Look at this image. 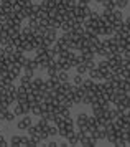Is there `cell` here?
<instances>
[{
  "mask_svg": "<svg viewBox=\"0 0 130 147\" xmlns=\"http://www.w3.org/2000/svg\"><path fill=\"white\" fill-rule=\"evenodd\" d=\"M74 12V15L76 17H82V18H86V17H89L91 15V12H92V8L89 7V3H86V5H76V8L72 10Z\"/></svg>",
  "mask_w": 130,
  "mask_h": 147,
  "instance_id": "obj_1",
  "label": "cell"
},
{
  "mask_svg": "<svg viewBox=\"0 0 130 147\" xmlns=\"http://www.w3.org/2000/svg\"><path fill=\"white\" fill-rule=\"evenodd\" d=\"M21 69H23V68H21V65H18L17 61H13V63H10V65H8V69H7V71H8V74H10L12 78H15V80H17V78H20V74H21Z\"/></svg>",
  "mask_w": 130,
  "mask_h": 147,
  "instance_id": "obj_2",
  "label": "cell"
},
{
  "mask_svg": "<svg viewBox=\"0 0 130 147\" xmlns=\"http://www.w3.org/2000/svg\"><path fill=\"white\" fill-rule=\"evenodd\" d=\"M30 126H31V117H30V114H23L21 119H18V122H17V127H18L20 131H26Z\"/></svg>",
  "mask_w": 130,
  "mask_h": 147,
  "instance_id": "obj_3",
  "label": "cell"
},
{
  "mask_svg": "<svg viewBox=\"0 0 130 147\" xmlns=\"http://www.w3.org/2000/svg\"><path fill=\"white\" fill-rule=\"evenodd\" d=\"M45 40L50 43V45H53L54 41H56V38H58V30H54V28H51V27H48L46 28V32H45Z\"/></svg>",
  "mask_w": 130,
  "mask_h": 147,
  "instance_id": "obj_4",
  "label": "cell"
},
{
  "mask_svg": "<svg viewBox=\"0 0 130 147\" xmlns=\"http://www.w3.org/2000/svg\"><path fill=\"white\" fill-rule=\"evenodd\" d=\"M97 142L99 140L96 137H92V136H82L79 139V144L84 146V147H94V146H97Z\"/></svg>",
  "mask_w": 130,
  "mask_h": 147,
  "instance_id": "obj_5",
  "label": "cell"
},
{
  "mask_svg": "<svg viewBox=\"0 0 130 147\" xmlns=\"http://www.w3.org/2000/svg\"><path fill=\"white\" fill-rule=\"evenodd\" d=\"M97 68H99V71L102 73V80H104L105 76L111 73V69H109V61L105 60V58H104V60H101L97 63Z\"/></svg>",
  "mask_w": 130,
  "mask_h": 147,
  "instance_id": "obj_6",
  "label": "cell"
},
{
  "mask_svg": "<svg viewBox=\"0 0 130 147\" xmlns=\"http://www.w3.org/2000/svg\"><path fill=\"white\" fill-rule=\"evenodd\" d=\"M87 117H89V114H86L84 111H81V113L76 116V121H74V126L76 127H81V126H86L87 124Z\"/></svg>",
  "mask_w": 130,
  "mask_h": 147,
  "instance_id": "obj_7",
  "label": "cell"
},
{
  "mask_svg": "<svg viewBox=\"0 0 130 147\" xmlns=\"http://www.w3.org/2000/svg\"><path fill=\"white\" fill-rule=\"evenodd\" d=\"M87 73H89V78H91V80H94V81H101V80H102V73L99 71L97 66L92 68V69H89Z\"/></svg>",
  "mask_w": 130,
  "mask_h": 147,
  "instance_id": "obj_8",
  "label": "cell"
},
{
  "mask_svg": "<svg viewBox=\"0 0 130 147\" xmlns=\"http://www.w3.org/2000/svg\"><path fill=\"white\" fill-rule=\"evenodd\" d=\"M56 78H58L61 83H66V81H71L69 78V71H64V69H59L58 74H56Z\"/></svg>",
  "mask_w": 130,
  "mask_h": 147,
  "instance_id": "obj_9",
  "label": "cell"
},
{
  "mask_svg": "<svg viewBox=\"0 0 130 147\" xmlns=\"http://www.w3.org/2000/svg\"><path fill=\"white\" fill-rule=\"evenodd\" d=\"M31 80L33 78H30V76H26V74H21L20 76V84L21 86H25L28 91H30V84H31Z\"/></svg>",
  "mask_w": 130,
  "mask_h": 147,
  "instance_id": "obj_10",
  "label": "cell"
},
{
  "mask_svg": "<svg viewBox=\"0 0 130 147\" xmlns=\"http://www.w3.org/2000/svg\"><path fill=\"white\" fill-rule=\"evenodd\" d=\"M61 2H63V5H64L66 10H74L76 5H78V2H76V0H61Z\"/></svg>",
  "mask_w": 130,
  "mask_h": 147,
  "instance_id": "obj_11",
  "label": "cell"
},
{
  "mask_svg": "<svg viewBox=\"0 0 130 147\" xmlns=\"http://www.w3.org/2000/svg\"><path fill=\"white\" fill-rule=\"evenodd\" d=\"M76 73H79V74H82V76H84L86 73H87V66H86V63L84 61H81V63H78V65H76Z\"/></svg>",
  "mask_w": 130,
  "mask_h": 147,
  "instance_id": "obj_12",
  "label": "cell"
},
{
  "mask_svg": "<svg viewBox=\"0 0 130 147\" xmlns=\"http://www.w3.org/2000/svg\"><path fill=\"white\" fill-rule=\"evenodd\" d=\"M15 117H17V116L13 114V111H10V109L7 107V109H5V116H3V121H7V122H13Z\"/></svg>",
  "mask_w": 130,
  "mask_h": 147,
  "instance_id": "obj_13",
  "label": "cell"
},
{
  "mask_svg": "<svg viewBox=\"0 0 130 147\" xmlns=\"http://www.w3.org/2000/svg\"><path fill=\"white\" fill-rule=\"evenodd\" d=\"M112 15H114V22L124 20V13H122V10H119V8H114V10H112Z\"/></svg>",
  "mask_w": 130,
  "mask_h": 147,
  "instance_id": "obj_14",
  "label": "cell"
},
{
  "mask_svg": "<svg viewBox=\"0 0 130 147\" xmlns=\"http://www.w3.org/2000/svg\"><path fill=\"white\" fill-rule=\"evenodd\" d=\"M114 3H115V8H119V10H124V8L130 3V0H114Z\"/></svg>",
  "mask_w": 130,
  "mask_h": 147,
  "instance_id": "obj_15",
  "label": "cell"
},
{
  "mask_svg": "<svg viewBox=\"0 0 130 147\" xmlns=\"http://www.w3.org/2000/svg\"><path fill=\"white\" fill-rule=\"evenodd\" d=\"M36 126H38V129H48V126H50V121L46 119V117H40L38 122H36Z\"/></svg>",
  "mask_w": 130,
  "mask_h": 147,
  "instance_id": "obj_16",
  "label": "cell"
},
{
  "mask_svg": "<svg viewBox=\"0 0 130 147\" xmlns=\"http://www.w3.org/2000/svg\"><path fill=\"white\" fill-rule=\"evenodd\" d=\"M71 83L72 84H74V86H81V84H82V81H84V76H82V74H79V73H76V76H74V78H71Z\"/></svg>",
  "mask_w": 130,
  "mask_h": 147,
  "instance_id": "obj_17",
  "label": "cell"
},
{
  "mask_svg": "<svg viewBox=\"0 0 130 147\" xmlns=\"http://www.w3.org/2000/svg\"><path fill=\"white\" fill-rule=\"evenodd\" d=\"M23 68H26V69H33V71H36L38 69V65H36V61H35V58L33 60H30L28 58V61H26V65Z\"/></svg>",
  "mask_w": 130,
  "mask_h": 147,
  "instance_id": "obj_18",
  "label": "cell"
},
{
  "mask_svg": "<svg viewBox=\"0 0 130 147\" xmlns=\"http://www.w3.org/2000/svg\"><path fill=\"white\" fill-rule=\"evenodd\" d=\"M31 147V137L30 136H21V142H20V147Z\"/></svg>",
  "mask_w": 130,
  "mask_h": 147,
  "instance_id": "obj_19",
  "label": "cell"
},
{
  "mask_svg": "<svg viewBox=\"0 0 130 147\" xmlns=\"http://www.w3.org/2000/svg\"><path fill=\"white\" fill-rule=\"evenodd\" d=\"M38 131H40L38 126H33V124L26 129V132H28V136H30V137H36V136H38Z\"/></svg>",
  "mask_w": 130,
  "mask_h": 147,
  "instance_id": "obj_20",
  "label": "cell"
},
{
  "mask_svg": "<svg viewBox=\"0 0 130 147\" xmlns=\"http://www.w3.org/2000/svg\"><path fill=\"white\" fill-rule=\"evenodd\" d=\"M12 111H13V114H15V116H20V117H21V116L25 114V111H23V106H21L20 102H17V106L13 107Z\"/></svg>",
  "mask_w": 130,
  "mask_h": 147,
  "instance_id": "obj_21",
  "label": "cell"
},
{
  "mask_svg": "<svg viewBox=\"0 0 130 147\" xmlns=\"http://www.w3.org/2000/svg\"><path fill=\"white\" fill-rule=\"evenodd\" d=\"M101 5H102L104 8H109V10H114V8H115L114 0H102V2H101Z\"/></svg>",
  "mask_w": 130,
  "mask_h": 147,
  "instance_id": "obj_22",
  "label": "cell"
},
{
  "mask_svg": "<svg viewBox=\"0 0 130 147\" xmlns=\"http://www.w3.org/2000/svg\"><path fill=\"white\" fill-rule=\"evenodd\" d=\"M112 146H115V147H127V140H125V139H122V137H119V136H117Z\"/></svg>",
  "mask_w": 130,
  "mask_h": 147,
  "instance_id": "obj_23",
  "label": "cell"
},
{
  "mask_svg": "<svg viewBox=\"0 0 130 147\" xmlns=\"http://www.w3.org/2000/svg\"><path fill=\"white\" fill-rule=\"evenodd\" d=\"M94 84H96V81H94V80H91V78H89V80H84V81H82V86L86 88V91H89V89H92V88H94Z\"/></svg>",
  "mask_w": 130,
  "mask_h": 147,
  "instance_id": "obj_24",
  "label": "cell"
},
{
  "mask_svg": "<svg viewBox=\"0 0 130 147\" xmlns=\"http://www.w3.org/2000/svg\"><path fill=\"white\" fill-rule=\"evenodd\" d=\"M20 142H21V136H12V139H10V146L20 147Z\"/></svg>",
  "mask_w": 130,
  "mask_h": 147,
  "instance_id": "obj_25",
  "label": "cell"
},
{
  "mask_svg": "<svg viewBox=\"0 0 130 147\" xmlns=\"http://www.w3.org/2000/svg\"><path fill=\"white\" fill-rule=\"evenodd\" d=\"M48 134H50V137H56L58 136V126L54 124V126H48Z\"/></svg>",
  "mask_w": 130,
  "mask_h": 147,
  "instance_id": "obj_26",
  "label": "cell"
},
{
  "mask_svg": "<svg viewBox=\"0 0 130 147\" xmlns=\"http://www.w3.org/2000/svg\"><path fill=\"white\" fill-rule=\"evenodd\" d=\"M86 66H87V71H89V69H92V68L97 66V63H96L94 60H89V61H86Z\"/></svg>",
  "mask_w": 130,
  "mask_h": 147,
  "instance_id": "obj_27",
  "label": "cell"
},
{
  "mask_svg": "<svg viewBox=\"0 0 130 147\" xmlns=\"http://www.w3.org/2000/svg\"><path fill=\"white\" fill-rule=\"evenodd\" d=\"M45 147H58V142L54 139H51V140H48V144H46Z\"/></svg>",
  "mask_w": 130,
  "mask_h": 147,
  "instance_id": "obj_28",
  "label": "cell"
},
{
  "mask_svg": "<svg viewBox=\"0 0 130 147\" xmlns=\"http://www.w3.org/2000/svg\"><path fill=\"white\" fill-rule=\"evenodd\" d=\"M7 146H8V142H7V140L3 139V136L0 134V147H7Z\"/></svg>",
  "mask_w": 130,
  "mask_h": 147,
  "instance_id": "obj_29",
  "label": "cell"
},
{
  "mask_svg": "<svg viewBox=\"0 0 130 147\" xmlns=\"http://www.w3.org/2000/svg\"><path fill=\"white\" fill-rule=\"evenodd\" d=\"M76 2H78L79 5H86V3H91L92 0H76Z\"/></svg>",
  "mask_w": 130,
  "mask_h": 147,
  "instance_id": "obj_30",
  "label": "cell"
},
{
  "mask_svg": "<svg viewBox=\"0 0 130 147\" xmlns=\"http://www.w3.org/2000/svg\"><path fill=\"white\" fill-rule=\"evenodd\" d=\"M124 23H125V27H127V28L130 30V17H127V18H125V20H124Z\"/></svg>",
  "mask_w": 130,
  "mask_h": 147,
  "instance_id": "obj_31",
  "label": "cell"
},
{
  "mask_svg": "<svg viewBox=\"0 0 130 147\" xmlns=\"http://www.w3.org/2000/svg\"><path fill=\"white\" fill-rule=\"evenodd\" d=\"M125 106H127V109H130V94H129V98H127V102H125Z\"/></svg>",
  "mask_w": 130,
  "mask_h": 147,
  "instance_id": "obj_32",
  "label": "cell"
},
{
  "mask_svg": "<svg viewBox=\"0 0 130 147\" xmlns=\"http://www.w3.org/2000/svg\"><path fill=\"white\" fill-rule=\"evenodd\" d=\"M94 2H97V3H101V2H102V0H94Z\"/></svg>",
  "mask_w": 130,
  "mask_h": 147,
  "instance_id": "obj_33",
  "label": "cell"
},
{
  "mask_svg": "<svg viewBox=\"0 0 130 147\" xmlns=\"http://www.w3.org/2000/svg\"><path fill=\"white\" fill-rule=\"evenodd\" d=\"M0 132H2V129H0Z\"/></svg>",
  "mask_w": 130,
  "mask_h": 147,
  "instance_id": "obj_34",
  "label": "cell"
}]
</instances>
